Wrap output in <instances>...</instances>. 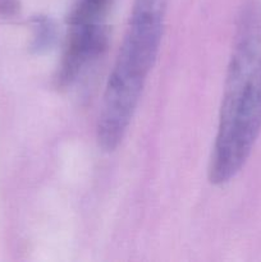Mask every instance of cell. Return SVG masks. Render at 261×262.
<instances>
[{
  "label": "cell",
  "instance_id": "cell-1",
  "mask_svg": "<svg viewBox=\"0 0 261 262\" xmlns=\"http://www.w3.org/2000/svg\"><path fill=\"white\" fill-rule=\"evenodd\" d=\"M261 130V4L238 15L228 64L219 124L209 165L214 184L232 181L247 161Z\"/></svg>",
  "mask_w": 261,
  "mask_h": 262
},
{
  "label": "cell",
  "instance_id": "cell-2",
  "mask_svg": "<svg viewBox=\"0 0 261 262\" xmlns=\"http://www.w3.org/2000/svg\"><path fill=\"white\" fill-rule=\"evenodd\" d=\"M168 0H135L102 95L97 141L114 151L124 138L160 49Z\"/></svg>",
  "mask_w": 261,
  "mask_h": 262
},
{
  "label": "cell",
  "instance_id": "cell-3",
  "mask_svg": "<svg viewBox=\"0 0 261 262\" xmlns=\"http://www.w3.org/2000/svg\"><path fill=\"white\" fill-rule=\"evenodd\" d=\"M110 0H78L69 18L68 37L58 78L73 83L106 45Z\"/></svg>",
  "mask_w": 261,
  "mask_h": 262
},
{
  "label": "cell",
  "instance_id": "cell-4",
  "mask_svg": "<svg viewBox=\"0 0 261 262\" xmlns=\"http://www.w3.org/2000/svg\"><path fill=\"white\" fill-rule=\"evenodd\" d=\"M33 49L37 51L48 49L55 38V28L51 20L46 17H37L33 20Z\"/></svg>",
  "mask_w": 261,
  "mask_h": 262
}]
</instances>
